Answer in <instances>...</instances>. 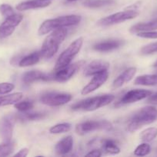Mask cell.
Here are the masks:
<instances>
[{"label":"cell","mask_w":157,"mask_h":157,"mask_svg":"<svg viewBox=\"0 0 157 157\" xmlns=\"http://www.w3.org/2000/svg\"><path fill=\"white\" fill-rule=\"evenodd\" d=\"M15 150V144L12 140L0 144V157L10 156Z\"/></svg>","instance_id":"29"},{"label":"cell","mask_w":157,"mask_h":157,"mask_svg":"<svg viewBox=\"0 0 157 157\" xmlns=\"http://www.w3.org/2000/svg\"><path fill=\"white\" fill-rule=\"evenodd\" d=\"M157 30V18L148 22H141L135 24L130 28V32L136 34L140 32H151Z\"/></svg>","instance_id":"20"},{"label":"cell","mask_w":157,"mask_h":157,"mask_svg":"<svg viewBox=\"0 0 157 157\" xmlns=\"http://www.w3.org/2000/svg\"><path fill=\"white\" fill-rule=\"evenodd\" d=\"M108 78H109V71H104L101 73L96 74V75H94L90 82L83 87L81 94L83 95H87L92 92L95 91V90L99 88L101 86H103L106 82Z\"/></svg>","instance_id":"13"},{"label":"cell","mask_w":157,"mask_h":157,"mask_svg":"<svg viewBox=\"0 0 157 157\" xmlns=\"http://www.w3.org/2000/svg\"><path fill=\"white\" fill-rule=\"evenodd\" d=\"M29 149L27 148H23L22 149V150H20L17 153H15L14 156H20V157H26L28 156V154H29Z\"/></svg>","instance_id":"38"},{"label":"cell","mask_w":157,"mask_h":157,"mask_svg":"<svg viewBox=\"0 0 157 157\" xmlns=\"http://www.w3.org/2000/svg\"><path fill=\"white\" fill-rule=\"evenodd\" d=\"M136 35L139 38H148V39H157V31L151 32H140L136 33Z\"/></svg>","instance_id":"35"},{"label":"cell","mask_w":157,"mask_h":157,"mask_svg":"<svg viewBox=\"0 0 157 157\" xmlns=\"http://www.w3.org/2000/svg\"><path fill=\"white\" fill-rule=\"evenodd\" d=\"M83 41H84V39H83V37H79V38H76L75 41H72L68 46L67 48L65 49L60 54L56 62H55L54 71H58L70 64L72 63V60L74 59V58L78 55V53L81 50L82 47H83Z\"/></svg>","instance_id":"5"},{"label":"cell","mask_w":157,"mask_h":157,"mask_svg":"<svg viewBox=\"0 0 157 157\" xmlns=\"http://www.w3.org/2000/svg\"><path fill=\"white\" fill-rule=\"evenodd\" d=\"M112 124L106 120L101 121H89L86 122L80 123L75 127V132L80 136H84L87 133L97 130H104V131H110L112 130Z\"/></svg>","instance_id":"7"},{"label":"cell","mask_w":157,"mask_h":157,"mask_svg":"<svg viewBox=\"0 0 157 157\" xmlns=\"http://www.w3.org/2000/svg\"><path fill=\"white\" fill-rule=\"evenodd\" d=\"M52 3V1L46 0H28L22 2L16 6L15 9L18 11H27L31 9H42L49 6Z\"/></svg>","instance_id":"18"},{"label":"cell","mask_w":157,"mask_h":157,"mask_svg":"<svg viewBox=\"0 0 157 157\" xmlns=\"http://www.w3.org/2000/svg\"><path fill=\"white\" fill-rule=\"evenodd\" d=\"M114 3L113 0H86L84 2V6L90 9H97V8L104 7V6L112 5Z\"/></svg>","instance_id":"27"},{"label":"cell","mask_w":157,"mask_h":157,"mask_svg":"<svg viewBox=\"0 0 157 157\" xmlns=\"http://www.w3.org/2000/svg\"><path fill=\"white\" fill-rule=\"evenodd\" d=\"M109 67V63L103 60H95L87 64L84 70V75L86 77L94 76L95 75L104 71H108Z\"/></svg>","instance_id":"16"},{"label":"cell","mask_w":157,"mask_h":157,"mask_svg":"<svg viewBox=\"0 0 157 157\" xmlns=\"http://www.w3.org/2000/svg\"><path fill=\"white\" fill-rule=\"evenodd\" d=\"M14 107L21 113H24V112L30 111L34 107V104L32 101L29 100H25V101H19L17 102L16 104H14Z\"/></svg>","instance_id":"30"},{"label":"cell","mask_w":157,"mask_h":157,"mask_svg":"<svg viewBox=\"0 0 157 157\" xmlns=\"http://www.w3.org/2000/svg\"><path fill=\"white\" fill-rule=\"evenodd\" d=\"M102 149L108 154L115 155L120 153V148L116 143L112 140H104L102 142Z\"/></svg>","instance_id":"25"},{"label":"cell","mask_w":157,"mask_h":157,"mask_svg":"<svg viewBox=\"0 0 157 157\" xmlns=\"http://www.w3.org/2000/svg\"><path fill=\"white\" fill-rule=\"evenodd\" d=\"M136 73V67H131L126 69L123 73L120 74L112 83V88L118 89L124 85L126 83L129 82L135 76Z\"/></svg>","instance_id":"17"},{"label":"cell","mask_w":157,"mask_h":157,"mask_svg":"<svg viewBox=\"0 0 157 157\" xmlns=\"http://www.w3.org/2000/svg\"><path fill=\"white\" fill-rule=\"evenodd\" d=\"M151 151V147L148 143H143V144L139 145L134 150V155L137 156H145L149 154Z\"/></svg>","instance_id":"31"},{"label":"cell","mask_w":157,"mask_h":157,"mask_svg":"<svg viewBox=\"0 0 157 157\" xmlns=\"http://www.w3.org/2000/svg\"><path fill=\"white\" fill-rule=\"evenodd\" d=\"M72 95L68 93H60L56 91H50L44 93L40 97V102L49 107H58L64 105L71 101Z\"/></svg>","instance_id":"8"},{"label":"cell","mask_w":157,"mask_h":157,"mask_svg":"<svg viewBox=\"0 0 157 157\" xmlns=\"http://www.w3.org/2000/svg\"><path fill=\"white\" fill-rule=\"evenodd\" d=\"M102 155H103V153H102L101 150L95 149V150H91L90 152H89V153H88L86 156L99 157V156H102Z\"/></svg>","instance_id":"37"},{"label":"cell","mask_w":157,"mask_h":157,"mask_svg":"<svg viewBox=\"0 0 157 157\" xmlns=\"http://www.w3.org/2000/svg\"><path fill=\"white\" fill-rule=\"evenodd\" d=\"M72 128V125L69 123H62L54 125L49 129V133L52 134H60V133H67Z\"/></svg>","instance_id":"28"},{"label":"cell","mask_w":157,"mask_h":157,"mask_svg":"<svg viewBox=\"0 0 157 157\" xmlns=\"http://www.w3.org/2000/svg\"><path fill=\"white\" fill-rule=\"evenodd\" d=\"M42 56L41 54H40V51L34 52L32 53L22 57L18 65L21 67H29V66L35 65V64H38Z\"/></svg>","instance_id":"21"},{"label":"cell","mask_w":157,"mask_h":157,"mask_svg":"<svg viewBox=\"0 0 157 157\" xmlns=\"http://www.w3.org/2000/svg\"><path fill=\"white\" fill-rule=\"evenodd\" d=\"M73 148V138L67 136L58 141L55 147V152L57 155L64 156L72 151Z\"/></svg>","instance_id":"19"},{"label":"cell","mask_w":157,"mask_h":157,"mask_svg":"<svg viewBox=\"0 0 157 157\" xmlns=\"http://www.w3.org/2000/svg\"><path fill=\"white\" fill-rule=\"evenodd\" d=\"M157 120V109L152 106L143 107L131 117L127 126V130L133 133L143 126L152 124Z\"/></svg>","instance_id":"3"},{"label":"cell","mask_w":157,"mask_h":157,"mask_svg":"<svg viewBox=\"0 0 157 157\" xmlns=\"http://www.w3.org/2000/svg\"><path fill=\"white\" fill-rule=\"evenodd\" d=\"M157 137L156 127H149L141 132L139 138L143 143H149Z\"/></svg>","instance_id":"26"},{"label":"cell","mask_w":157,"mask_h":157,"mask_svg":"<svg viewBox=\"0 0 157 157\" xmlns=\"http://www.w3.org/2000/svg\"><path fill=\"white\" fill-rule=\"evenodd\" d=\"M84 61H80L78 62L70 64L58 71H55L53 75H52V81L59 83H65L69 81L74 76L77 71L79 70L82 65H83Z\"/></svg>","instance_id":"9"},{"label":"cell","mask_w":157,"mask_h":157,"mask_svg":"<svg viewBox=\"0 0 157 157\" xmlns=\"http://www.w3.org/2000/svg\"><path fill=\"white\" fill-rule=\"evenodd\" d=\"M46 1H52V0H46Z\"/></svg>","instance_id":"41"},{"label":"cell","mask_w":157,"mask_h":157,"mask_svg":"<svg viewBox=\"0 0 157 157\" xmlns=\"http://www.w3.org/2000/svg\"><path fill=\"white\" fill-rule=\"evenodd\" d=\"M139 15V12L135 9L119 12L99 19L97 21V25L101 26V27H108V26L114 25L124 22L128 20L133 19V18H136Z\"/></svg>","instance_id":"6"},{"label":"cell","mask_w":157,"mask_h":157,"mask_svg":"<svg viewBox=\"0 0 157 157\" xmlns=\"http://www.w3.org/2000/svg\"><path fill=\"white\" fill-rule=\"evenodd\" d=\"M15 85L12 83H0V95L7 94L14 90Z\"/></svg>","instance_id":"34"},{"label":"cell","mask_w":157,"mask_h":157,"mask_svg":"<svg viewBox=\"0 0 157 157\" xmlns=\"http://www.w3.org/2000/svg\"><path fill=\"white\" fill-rule=\"evenodd\" d=\"M124 41L121 39H109L105 40L103 41L95 43L92 48L95 52L106 53V52H110L119 48L124 44Z\"/></svg>","instance_id":"15"},{"label":"cell","mask_w":157,"mask_h":157,"mask_svg":"<svg viewBox=\"0 0 157 157\" xmlns=\"http://www.w3.org/2000/svg\"><path fill=\"white\" fill-rule=\"evenodd\" d=\"M134 84L142 86L157 85V75H144L137 77L134 81Z\"/></svg>","instance_id":"23"},{"label":"cell","mask_w":157,"mask_h":157,"mask_svg":"<svg viewBox=\"0 0 157 157\" xmlns=\"http://www.w3.org/2000/svg\"><path fill=\"white\" fill-rule=\"evenodd\" d=\"M46 113L44 112H24L18 117L20 121H35L43 120L46 117Z\"/></svg>","instance_id":"24"},{"label":"cell","mask_w":157,"mask_h":157,"mask_svg":"<svg viewBox=\"0 0 157 157\" xmlns=\"http://www.w3.org/2000/svg\"><path fill=\"white\" fill-rule=\"evenodd\" d=\"M16 117L13 114H7L0 121V137L3 142L12 140Z\"/></svg>","instance_id":"12"},{"label":"cell","mask_w":157,"mask_h":157,"mask_svg":"<svg viewBox=\"0 0 157 157\" xmlns=\"http://www.w3.org/2000/svg\"><path fill=\"white\" fill-rule=\"evenodd\" d=\"M140 53L143 55H149L157 53V41L143 46L140 50Z\"/></svg>","instance_id":"32"},{"label":"cell","mask_w":157,"mask_h":157,"mask_svg":"<svg viewBox=\"0 0 157 157\" xmlns=\"http://www.w3.org/2000/svg\"><path fill=\"white\" fill-rule=\"evenodd\" d=\"M152 91L144 89H135V90H131L129 91L126 92L121 99L119 101V102L115 104L116 107H121V106L126 105V104H133L137 101H142L143 99H146L148 97L152 94Z\"/></svg>","instance_id":"11"},{"label":"cell","mask_w":157,"mask_h":157,"mask_svg":"<svg viewBox=\"0 0 157 157\" xmlns=\"http://www.w3.org/2000/svg\"><path fill=\"white\" fill-rule=\"evenodd\" d=\"M67 35V30L65 28L55 29L45 38L42 45L40 54L44 59H50L58 50L60 44L62 43Z\"/></svg>","instance_id":"1"},{"label":"cell","mask_w":157,"mask_h":157,"mask_svg":"<svg viewBox=\"0 0 157 157\" xmlns=\"http://www.w3.org/2000/svg\"><path fill=\"white\" fill-rule=\"evenodd\" d=\"M115 100V96L110 94L100 96L89 98L82 100L72 105V110H83V111H94L105 106L109 105Z\"/></svg>","instance_id":"4"},{"label":"cell","mask_w":157,"mask_h":157,"mask_svg":"<svg viewBox=\"0 0 157 157\" xmlns=\"http://www.w3.org/2000/svg\"><path fill=\"white\" fill-rule=\"evenodd\" d=\"M68 2H75V1H77V0H67Z\"/></svg>","instance_id":"40"},{"label":"cell","mask_w":157,"mask_h":157,"mask_svg":"<svg viewBox=\"0 0 157 157\" xmlns=\"http://www.w3.org/2000/svg\"><path fill=\"white\" fill-rule=\"evenodd\" d=\"M23 15L22 14L14 13L6 17L5 21L0 25V38H6L12 35L15 28L21 23Z\"/></svg>","instance_id":"10"},{"label":"cell","mask_w":157,"mask_h":157,"mask_svg":"<svg viewBox=\"0 0 157 157\" xmlns=\"http://www.w3.org/2000/svg\"><path fill=\"white\" fill-rule=\"evenodd\" d=\"M148 104H152V105H157V92L156 93L151 94L150 96L147 98Z\"/></svg>","instance_id":"36"},{"label":"cell","mask_w":157,"mask_h":157,"mask_svg":"<svg viewBox=\"0 0 157 157\" xmlns=\"http://www.w3.org/2000/svg\"><path fill=\"white\" fill-rule=\"evenodd\" d=\"M0 13L6 18V17H9L10 15H13L15 12H14L13 8L10 5L2 4L0 5Z\"/></svg>","instance_id":"33"},{"label":"cell","mask_w":157,"mask_h":157,"mask_svg":"<svg viewBox=\"0 0 157 157\" xmlns=\"http://www.w3.org/2000/svg\"><path fill=\"white\" fill-rule=\"evenodd\" d=\"M152 66H153V67H155V68H157V61H155V63H154L153 65H152Z\"/></svg>","instance_id":"39"},{"label":"cell","mask_w":157,"mask_h":157,"mask_svg":"<svg viewBox=\"0 0 157 157\" xmlns=\"http://www.w3.org/2000/svg\"><path fill=\"white\" fill-rule=\"evenodd\" d=\"M22 98L23 94L21 92H16V93L5 95V96H0V107L16 104L17 102L21 101Z\"/></svg>","instance_id":"22"},{"label":"cell","mask_w":157,"mask_h":157,"mask_svg":"<svg viewBox=\"0 0 157 157\" xmlns=\"http://www.w3.org/2000/svg\"><path fill=\"white\" fill-rule=\"evenodd\" d=\"M82 17L78 15H68L45 20L38 30V35H44L55 29L76 25L81 21Z\"/></svg>","instance_id":"2"},{"label":"cell","mask_w":157,"mask_h":157,"mask_svg":"<svg viewBox=\"0 0 157 157\" xmlns=\"http://www.w3.org/2000/svg\"><path fill=\"white\" fill-rule=\"evenodd\" d=\"M22 81L24 84H30L37 81H52V75H48L42 71L37 70H32L25 72L22 77Z\"/></svg>","instance_id":"14"}]
</instances>
